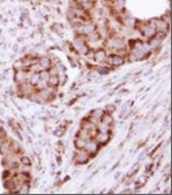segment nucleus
I'll return each mask as SVG.
<instances>
[{
  "label": "nucleus",
  "mask_w": 172,
  "mask_h": 195,
  "mask_svg": "<svg viewBox=\"0 0 172 195\" xmlns=\"http://www.w3.org/2000/svg\"><path fill=\"white\" fill-rule=\"evenodd\" d=\"M3 137H5V133H3L2 131H0V140H2Z\"/></svg>",
  "instance_id": "15"
},
{
  "label": "nucleus",
  "mask_w": 172,
  "mask_h": 195,
  "mask_svg": "<svg viewBox=\"0 0 172 195\" xmlns=\"http://www.w3.org/2000/svg\"><path fill=\"white\" fill-rule=\"evenodd\" d=\"M103 114H104V113H103V111H102V110H97V111H94V112L92 113L91 116L94 117V118H97V119H100Z\"/></svg>",
  "instance_id": "11"
},
{
  "label": "nucleus",
  "mask_w": 172,
  "mask_h": 195,
  "mask_svg": "<svg viewBox=\"0 0 172 195\" xmlns=\"http://www.w3.org/2000/svg\"><path fill=\"white\" fill-rule=\"evenodd\" d=\"M38 63H39V65L44 69V71H47V69L51 67V61H50V59H48V57H41V59L38 61Z\"/></svg>",
  "instance_id": "5"
},
{
  "label": "nucleus",
  "mask_w": 172,
  "mask_h": 195,
  "mask_svg": "<svg viewBox=\"0 0 172 195\" xmlns=\"http://www.w3.org/2000/svg\"><path fill=\"white\" fill-rule=\"evenodd\" d=\"M110 129V126H108V125H105L103 124V123H101V124L99 125V128H97V130H99V132H108V130Z\"/></svg>",
  "instance_id": "10"
},
{
  "label": "nucleus",
  "mask_w": 172,
  "mask_h": 195,
  "mask_svg": "<svg viewBox=\"0 0 172 195\" xmlns=\"http://www.w3.org/2000/svg\"><path fill=\"white\" fill-rule=\"evenodd\" d=\"M100 119H101V123H103V124L105 125H108V126H110V125L113 124V120H114L110 114H103Z\"/></svg>",
  "instance_id": "7"
},
{
  "label": "nucleus",
  "mask_w": 172,
  "mask_h": 195,
  "mask_svg": "<svg viewBox=\"0 0 172 195\" xmlns=\"http://www.w3.org/2000/svg\"><path fill=\"white\" fill-rule=\"evenodd\" d=\"M108 63L112 64L113 66H120L121 64H124V57L118 54L110 55V57H108Z\"/></svg>",
  "instance_id": "3"
},
{
  "label": "nucleus",
  "mask_w": 172,
  "mask_h": 195,
  "mask_svg": "<svg viewBox=\"0 0 172 195\" xmlns=\"http://www.w3.org/2000/svg\"><path fill=\"white\" fill-rule=\"evenodd\" d=\"M86 143H87V141L83 140V139H81V138L76 139V141H75V145H76V147H78L79 150H83V147H85Z\"/></svg>",
  "instance_id": "9"
},
{
  "label": "nucleus",
  "mask_w": 172,
  "mask_h": 195,
  "mask_svg": "<svg viewBox=\"0 0 172 195\" xmlns=\"http://www.w3.org/2000/svg\"><path fill=\"white\" fill-rule=\"evenodd\" d=\"M75 161L76 163H78V164H86L89 161V154H88L85 150H79L78 154H77L75 157Z\"/></svg>",
  "instance_id": "2"
},
{
  "label": "nucleus",
  "mask_w": 172,
  "mask_h": 195,
  "mask_svg": "<svg viewBox=\"0 0 172 195\" xmlns=\"http://www.w3.org/2000/svg\"><path fill=\"white\" fill-rule=\"evenodd\" d=\"M106 59V53L103 50H99L94 53V60L99 61V62H103Z\"/></svg>",
  "instance_id": "6"
},
{
  "label": "nucleus",
  "mask_w": 172,
  "mask_h": 195,
  "mask_svg": "<svg viewBox=\"0 0 172 195\" xmlns=\"http://www.w3.org/2000/svg\"><path fill=\"white\" fill-rule=\"evenodd\" d=\"M21 191L22 193H27L28 192V186L26 185L25 183H22V186H21Z\"/></svg>",
  "instance_id": "14"
},
{
  "label": "nucleus",
  "mask_w": 172,
  "mask_h": 195,
  "mask_svg": "<svg viewBox=\"0 0 172 195\" xmlns=\"http://www.w3.org/2000/svg\"><path fill=\"white\" fill-rule=\"evenodd\" d=\"M95 139H97V143H101V144H105L109 140V135L108 132H99L95 135Z\"/></svg>",
  "instance_id": "4"
},
{
  "label": "nucleus",
  "mask_w": 172,
  "mask_h": 195,
  "mask_svg": "<svg viewBox=\"0 0 172 195\" xmlns=\"http://www.w3.org/2000/svg\"><path fill=\"white\" fill-rule=\"evenodd\" d=\"M60 83V79L57 77V75H50L48 79V85H51L52 87H55V86L59 85Z\"/></svg>",
  "instance_id": "8"
},
{
  "label": "nucleus",
  "mask_w": 172,
  "mask_h": 195,
  "mask_svg": "<svg viewBox=\"0 0 172 195\" xmlns=\"http://www.w3.org/2000/svg\"><path fill=\"white\" fill-rule=\"evenodd\" d=\"M97 147H99V144H97L95 141L89 140V141H87V143H86V145H85V147H83V150H85V151L87 152L89 155H92V154L97 153Z\"/></svg>",
  "instance_id": "1"
},
{
  "label": "nucleus",
  "mask_w": 172,
  "mask_h": 195,
  "mask_svg": "<svg viewBox=\"0 0 172 195\" xmlns=\"http://www.w3.org/2000/svg\"><path fill=\"white\" fill-rule=\"evenodd\" d=\"M10 150V144L8 142H5L2 143V145H1V147H0V151H1V153H7L8 151Z\"/></svg>",
  "instance_id": "12"
},
{
  "label": "nucleus",
  "mask_w": 172,
  "mask_h": 195,
  "mask_svg": "<svg viewBox=\"0 0 172 195\" xmlns=\"http://www.w3.org/2000/svg\"><path fill=\"white\" fill-rule=\"evenodd\" d=\"M22 163H23V165H26V166H29V165H30L29 158H28V157H26V156L22 157Z\"/></svg>",
  "instance_id": "13"
}]
</instances>
